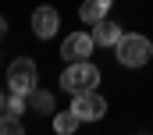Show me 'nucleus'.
Instances as JSON below:
<instances>
[{
    "instance_id": "f03ea898",
    "label": "nucleus",
    "mask_w": 153,
    "mask_h": 135,
    "mask_svg": "<svg viewBox=\"0 0 153 135\" xmlns=\"http://www.w3.org/2000/svg\"><path fill=\"white\" fill-rule=\"evenodd\" d=\"M96 85H100V68L89 64V61H78V64L64 68V75H61V89L71 93V96L89 93V89H96Z\"/></svg>"
},
{
    "instance_id": "0eeeda50",
    "label": "nucleus",
    "mask_w": 153,
    "mask_h": 135,
    "mask_svg": "<svg viewBox=\"0 0 153 135\" xmlns=\"http://www.w3.org/2000/svg\"><path fill=\"white\" fill-rule=\"evenodd\" d=\"M121 36H125V32L117 29V22H111V18H103V22L93 25V39H96V46H117Z\"/></svg>"
},
{
    "instance_id": "423d86ee",
    "label": "nucleus",
    "mask_w": 153,
    "mask_h": 135,
    "mask_svg": "<svg viewBox=\"0 0 153 135\" xmlns=\"http://www.w3.org/2000/svg\"><path fill=\"white\" fill-rule=\"evenodd\" d=\"M57 29H61V14L50 4H43V7L32 11V32H36V39H53Z\"/></svg>"
},
{
    "instance_id": "20e7f679",
    "label": "nucleus",
    "mask_w": 153,
    "mask_h": 135,
    "mask_svg": "<svg viewBox=\"0 0 153 135\" xmlns=\"http://www.w3.org/2000/svg\"><path fill=\"white\" fill-rule=\"evenodd\" d=\"M71 110H75L82 121H100V117H107V100L96 89H89V93L71 96Z\"/></svg>"
},
{
    "instance_id": "9b49d317",
    "label": "nucleus",
    "mask_w": 153,
    "mask_h": 135,
    "mask_svg": "<svg viewBox=\"0 0 153 135\" xmlns=\"http://www.w3.org/2000/svg\"><path fill=\"white\" fill-rule=\"evenodd\" d=\"M29 107H32L36 114H50V110H53V96H50V89H32V93H29Z\"/></svg>"
},
{
    "instance_id": "9d476101",
    "label": "nucleus",
    "mask_w": 153,
    "mask_h": 135,
    "mask_svg": "<svg viewBox=\"0 0 153 135\" xmlns=\"http://www.w3.org/2000/svg\"><path fill=\"white\" fill-rule=\"evenodd\" d=\"M82 125V117H78L75 110H64V114H53V132L57 135H71Z\"/></svg>"
},
{
    "instance_id": "1a4fd4ad",
    "label": "nucleus",
    "mask_w": 153,
    "mask_h": 135,
    "mask_svg": "<svg viewBox=\"0 0 153 135\" xmlns=\"http://www.w3.org/2000/svg\"><path fill=\"white\" fill-rule=\"evenodd\" d=\"M0 107H4V114H14V117H22V110L29 107V96H22V93L7 89V93H4V100H0Z\"/></svg>"
},
{
    "instance_id": "7ed1b4c3",
    "label": "nucleus",
    "mask_w": 153,
    "mask_h": 135,
    "mask_svg": "<svg viewBox=\"0 0 153 135\" xmlns=\"http://www.w3.org/2000/svg\"><path fill=\"white\" fill-rule=\"evenodd\" d=\"M7 89H14L22 96H29L36 89V61L32 57H18L14 64L7 68Z\"/></svg>"
},
{
    "instance_id": "39448f33",
    "label": "nucleus",
    "mask_w": 153,
    "mask_h": 135,
    "mask_svg": "<svg viewBox=\"0 0 153 135\" xmlns=\"http://www.w3.org/2000/svg\"><path fill=\"white\" fill-rule=\"evenodd\" d=\"M93 46H96V39H93V32H75V36H68V39L61 43V57H64L68 64H78V61H89Z\"/></svg>"
},
{
    "instance_id": "6e6552de",
    "label": "nucleus",
    "mask_w": 153,
    "mask_h": 135,
    "mask_svg": "<svg viewBox=\"0 0 153 135\" xmlns=\"http://www.w3.org/2000/svg\"><path fill=\"white\" fill-rule=\"evenodd\" d=\"M107 7H111V0H85V4L78 7V18L89 22V25H96V22L107 18Z\"/></svg>"
},
{
    "instance_id": "f257e3e1",
    "label": "nucleus",
    "mask_w": 153,
    "mask_h": 135,
    "mask_svg": "<svg viewBox=\"0 0 153 135\" xmlns=\"http://www.w3.org/2000/svg\"><path fill=\"white\" fill-rule=\"evenodd\" d=\"M114 53H117V64L121 68H143L153 57V43L139 32H125L121 43L114 46Z\"/></svg>"
}]
</instances>
